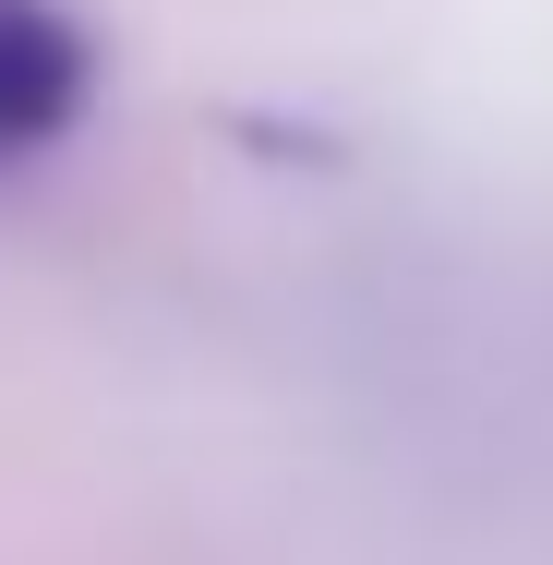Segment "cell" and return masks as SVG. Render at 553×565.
<instances>
[{"label": "cell", "mask_w": 553, "mask_h": 565, "mask_svg": "<svg viewBox=\"0 0 553 565\" xmlns=\"http://www.w3.org/2000/svg\"><path fill=\"white\" fill-rule=\"evenodd\" d=\"M97 97V49L61 0H0V181L49 157Z\"/></svg>", "instance_id": "6da1fadb"}]
</instances>
